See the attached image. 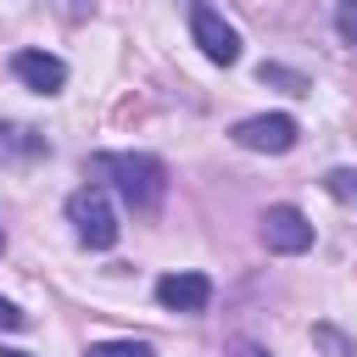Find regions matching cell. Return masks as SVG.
<instances>
[{"mask_svg": "<svg viewBox=\"0 0 357 357\" xmlns=\"http://www.w3.org/2000/svg\"><path fill=\"white\" fill-rule=\"evenodd\" d=\"M89 173L95 178H112V190L134 206V212H156L162 206V195H167V167H162V156H151V151H100V156H89Z\"/></svg>", "mask_w": 357, "mask_h": 357, "instance_id": "obj_1", "label": "cell"}, {"mask_svg": "<svg viewBox=\"0 0 357 357\" xmlns=\"http://www.w3.org/2000/svg\"><path fill=\"white\" fill-rule=\"evenodd\" d=\"M67 223H73L78 245H89V251H112L117 245V212H112V195L100 184H78L67 195Z\"/></svg>", "mask_w": 357, "mask_h": 357, "instance_id": "obj_2", "label": "cell"}, {"mask_svg": "<svg viewBox=\"0 0 357 357\" xmlns=\"http://www.w3.org/2000/svg\"><path fill=\"white\" fill-rule=\"evenodd\" d=\"M296 117L290 112H257V117H240L234 128H229V139L240 145V151H268V156H284L290 145H296Z\"/></svg>", "mask_w": 357, "mask_h": 357, "instance_id": "obj_3", "label": "cell"}, {"mask_svg": "<svg viewBox=\"0 0 357 357\" xmlns=\"http://www.w3.org/2000/svg\"><path fill=\"white\" fill-rule=\"evenodd\" d=\"M262 245L279 251V257H301V251H312V223H307V212L290 206V201L268 206V212H262Z\"/></svg>", "mask_w": 357, "mask_h": 357, "instance_id": "obj_4", "label": "cell"}, {"mask_svg": "<svg viewBox=\"0 0 357 357\" xmlns=\"http://www.w3.org/2000/svg\"><path fill=\"white\" fill-rule=\"evenodd\" d=\"M190 33H195V45H201L206 61H218V67H234V61H240V33H234L206 0H190Z\"/></svg>", "mask_w": 357, "mask_h": 357, "instance_id": "obj_5", "label": "cell"}, {"mask_svg": "<svg viewBox=\"0 0 357 357\" xmlns=\"http://www.w3.org/2000/svg\"><path fill=\"white\" fill-rule=\"evenodd\" d=\"M156 301H162L167 312H206L212 279H206V273H162V279H156Z\"/></svg>", "mask_w": 357, "mask_h": 357, "instance_id": "obj_6", "label": "cell"}, {"mask_svg": "<svg viewBox=\"0 0 357 357\" xmlns=\"http://www.w3.org/2000/svg\"><path fill=\"white\" fill-rule=\"evenodd\" d=\"M11 73H17V84H28V89H39V95H56V89L67 84V61L50 56V50H17V56H11Z\"/></svg>", "mask_w": 357, "mask_h": 357, "instance_id": "obj_7", "label": "cell"}, {"mask_svg": "<svg viewBox=\"0 0 357 357\" xmlns=\"http://www.w3.org/2000/svg\"><path fill=\"white\" fill-rule=\"evenodd\" d=\"M50 145H45V134H33V128H22V123H0V167H22V162H39Z\"/></svg>", "mask_w": 357, "mask_h": 357, "instance_id": "obj_8", "label": "cell"}, {"mask_svg": "<svg viewBox=\"0 0 357 357\" xmlns=\"http://www.w3.org/2000/svg\"><path fill=\"white\" fill-rule=\"evenodd\" d=\"M324 190H329L335 201L357 206V167H329V173H324Z\"/></svg>", "mask_w": 357, "mask_h": 357, "instance_id": "obj_9", "label": "cell"}, {"mask_svg": "<svg viewBox=\"0 0 357 357\" xmlns=\"http://www.w3.org/2000/svg\"><path fill=\"white\" fill-rule=\"evenodd\" d=\"M257 78H262V84H279V89H290V95H307V89H312L301 73H290V67H279V61H262Z\"/></svg>", "mask_w": 357, "mask_h": 357, "instance_id": "obj_10", "label": "cell"}, {"mask_svg": "<svg viewBox=\"0 0 357 357\" xmlns=\"http://www.w3.org/2000/svg\"><path fill=\"white\" fill-rule=\"evenodd\" d=\"M84 357H151V346L145 340H95Z\"/></svg>", "mask_w": 357, "mask_h": 357, "instance_id": "obj_11", "label": "cell"}, {"mask_svg": "<svg viewBox=\"0 0 357 357\" xmlns=\"http://www.w3.org/2000/svg\"><path fill=\"white\" fill-rule=\"evenodd\" d=\"M335 33L346 45H357V0H335Z\"/></svg>", "mask_w": 357, "mask_h": 357, "instance_id": "obj_12", "label": "cell"}, {"mask_svg": "<svg viewBox=\"0 0 357 357\" xmlns=\"http://www.w3.org/2000/svg\"><path fill=\"white\" fill-rule=\"evenodd\" d=\"M0 329H28V312L17 301H6V296H0Z\"/></svg>", "mask_w": 357, "mask_h": 357, "instance_id": "obj_13", "label": "cell"}, {"mask_svg": "<svg viewBox=\"0 0 357 357\" xmlns=\"http://www.w3.org/2000/svg\"><path fill=\"white\" fill-rule=\"evenodd\" d=\"M234 357H268V351H262V346H251V340H240V346H234Z\"/></svg>", "mask_w": 357, "mask_h": 357, "instance_id": "obj_14", "label": "cell"}, {"mask_svg": "<svg viewBox=\"0 0 357 357\" xmlns=\"http://www.w3.org/2000/svg\"><path fill=\"white\" fill-rule=\"evenodd\" d=\"M0 357H28V351H0Z\"/></svg>", "mask_w": 357, "mask_h": 357, "instance_id": "obj_15", "label": "cell"}, {"mask_svg": "<svg viewBox=\"0 0 357 357\" xmlns=\"http://www.w3.org/2000/svg\"><path fill=\"white\" fill-rule=\"evenodd\" d=\"M0 251H6V229H0Z\"/></svg>", "mask_w": 357, "mask_h": 357, "instance_id": "obj_16", "label": "cell"}]
</instances>
